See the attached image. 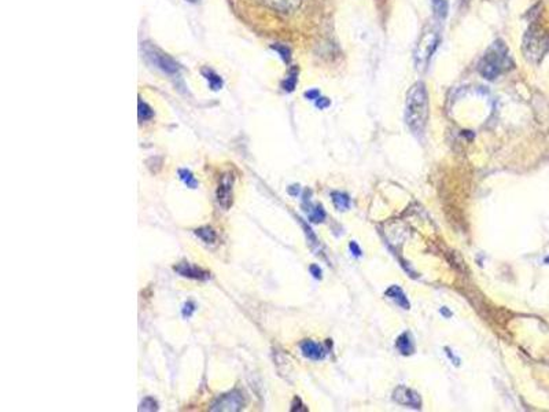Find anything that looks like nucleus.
<instances>
[{"label": "nucleus", "mask_w": 549, "mask_h": 412, "mask_svg": "<svg viewBox=\"0 0 549 412\" xmlns=\"http://www.w3.org/2000/svg\"><path fill=\"white\" fill-rule=\"evenodd\" d=\"M429 118V95L422 81L410 87L405 104V121L412 134L422 135Z\"/></svg>", "instance_id": "obj_1"}, {"label": "nucleus", "mask_w": 549, "mask_h": 412, "mask_svg": "<svg viewBox=\"0 0 549 412\" xmlns=\"http://www.w3.org/2000/svg\"><path fill=\"white\" fill-rule=\"evenodd\" d=\"M513 66L509 51L502 40H496L485 52L478 65V70L483 79L495 80Z\"/></svg>", "instance_id": "obj_2"}, {"label": "nucleus", "mask_w": 549, "mask_h": 412, "mask_svg": "<svg viewBox=\"0 0 549 412\" xmlns=\"http://www.w3.org/2000/svg\"><path fill=\"white\" fill-rule=\"evenodd\" d=\"M522 50L525 58L531 63H540L549 52V32L540 26H531L523 37Z\"/></svg>", "instance_id": "obj_3"}, {"label": "nucleus", "mask_w": 549, "mask_h": 412, "mask_svg": "<svg viewBox=\"0 0 549 412\" xmlns=\"http://www.w3.org/2000/svg\"><path fill=\"white\" fill-rule=\"evenodd\" d=\"M438 42H440V36L435 31L426 32L422 36V39L419 40L416 49H415V56H413L417 70L423 72L427 67L430 59H431V56H433L435 49L438 46Z\"/></svg>", "instance_id": "obj_4"}, {"label": "nucleus", "mask_w": 549, "mask_h": 412, "mask_svg": "<svg viewBox=\"0 0 549 412\" xmlns=\"http://www.w3.org/2000/svg\"><path fill=\"white\" fill-rule=\"evenodd\" d=\"M143 52H145L146 59L150 62L151 65H154L159 70H162L163 73H166V74H177L179 73L180 67L176 63L175 59L170 58L169 55L163 54L161 50L155 49L150 44H146L143 47Z\"/></svg>", "instance_id": "obj_5"}, {"label": "nucleus", "mask_w": 549, "mask_h": 412, "mask_svg": "<svg viewBox=\"0 0 549 412\" xmlns=\"http://www.w3.org/2000/svg\"><path fill=\"white\" fill-rule=\"evenodd\" d=\"M245 406V397L239 390H232L230 393L220 396L211 404V411H239Z\"/></svg>", "instance_id": "obj_6"}, {"label": "nucleus", "mask_w": 549, "mask_h": 412, "mask_svg": "<svg viewBox=\"0 0 549 412\" xmlns=\"http://www.w3.org/2000/svg\"><path fill=\"white\" fill-rule=\"evenodd\" d=\"M234 180L235 177L232 173H224L220 180H218V187L216 197H217L218 205L223 209H230L232 205V188H234Z\"/></svg>", "instance_id": "obj_7"}, {"label": "nucleus", "mask_w": 549, "mask_h": 412, "mask_svg": "<svg viewBox=\"0 0 549 412\" xmlns=\"http://www.w3.org/2000/svg\"><path fill=\"white\" fill-rule=\"evenodd\" d=\"M393 400L401 404V406L410 407V408H415V410L422 408V399H420V396L413 389L406 388V386H399V388L394 389V392H393Z\"/></svg>", "instance_id": "obj_8"}, {"label": "nucleus", "mask_w": 549, "mask_h": 412, "mask_svg": "<svg viewBox=\"0 0 549 412\" xmlns=\"http://www.w3.org/2000/svg\"><path fill=\"white\" fill-rule=\"evenodd\" d=\"M173 271L183 278L194 279V280H207L210 279V272L198 265H193L190 262H179L173 267Z\"/></svg>", "instance_id": "obj_9"}, {"label": "nucleus", "mask_w": 549, "mask_h": 412, "mask_svg": "<svg viewBox=\"0 0 549 412\" xmlns=\"http://www.w3.org/2000/svg\"><path fill=\"white\" fill-rule=\"evenodd\" d=\"M302 355L310 360H323L326 358L327 351L323 346L312 340H305L301 342Z\"/></svg>", "instance_id": "obj_10"}, {"label": "nucleus", "mask_w": 549, "mask_h": 412, "mask_svg": "<svg viewBox=\"0 0 549 412\" xmlns=\"http://www.w3.org/2000/svg\"><path fill=\"white\" fill-rule=\"evenodd\" d=\"M262 1L272 8L282 12L293 11L301 3V0H262Z\"/></svg>", "instance_id": "obj_11"}, {"label": "nucleus", "mask_w": 549, "mask_h": 412, "mask_svg": "<svg viewBox=\"0 0 549 412\" xmlns=\"http://www.w3.org/2000/svg\"><path fill=\"white\" fill-rule=\"evenodd\" d=\"M386 296L389 298H392L396 304H399L401 308L409 309V301H408V298L404 294L402 289L399 287V286H390L386 290Z\"/></svg>", "instance_id": "obj_12"}, {"label": "nucleus", "mask_w": 549, "mask_h": 412, "mask_svg": "<svg viewBox=\"0 0 549 412\" xmlns=\"http://www.w3.org/2000/svg\"><path fill=\"white\" fill-rule=\"evenodd\" d=\"M396 346L401 352V355H404V356H409V355H412L415 352V345H413V341H412V337H410L409 333L401 334L399 338H397Z\"/></svg>", "instance_id": "obj_13"}, {"label": "nucleus", "mask_w": 549, "mask_h": 412, "mask_svg": "<svg viewBox=\"0 0 549 412\" xmlns=\"http://www.w3.org/2000/svg\"><path fill=\"white\" fill-rule=\"evenodd\" d=\"M331 198H332V204H334V206L338 209V210H348L350 207V198L349 195L346 194V193H341V191H334V193H331Z\"/></svg>", "instance_id": "obj_14"}, {"label": "nucleus", "mask_w": 549, "mask_h": 412, "mask_svg": "<svg viewBox=\"0 0 549 412\" xmlns=\"http://www.w3.org/2000/svg\"><path fill=\"white\" fill-rule=\"evenodd\" d=\"M202 74L209 81V87H210L213 91H217V90H220L223 87V80H221V77L216 72H213L211 69H203Z\"/></svg>", "instance_id": "obj_15"}, {"label": "nucleus", "mask_w": 549, "mask_h": 412, "mask_svg": "<svg viewBox=\"0 0 549 412\" xmlns=\"http://www.w3.org/2000/svg\"><path fill=\"white\" fill-rule=\"evenodd\" d=\"M195 235L200 238V241H203L205 243H214L216 242V239H217V234H216V231L213 230V228H210V227H202V228H198V230H195Z\"/></svg>", "instance_id": "obj_16"}, {"label": "nucleus", "mask_w": 549, "mask_h": 412, "mask_svg": "<svg viewBox=\"0 0 549 412\" xmlns=\"http://www.w3.org/2000/svg\"><path fill=\"white\" fill-rule=\"evenodd\" d=\"M306 210H308L309 220H310L312 223H321V221L326 218V212H324V209H323V206L321 205L310 206V207L306 209Z\"/></svg>", "instance_id": "obj_17"}, {"label": "nucleus", "mask_w": 549, "mask_h": 412, "mask_svg": "<svg viewBox=\"0 0 549 412\" xmlns=\"http://www.w3.org/2000/svg\"><path fill=\"white\" fill-rule=\"evenodd\" d=\"M431 4H433L435 17H438V18L447 17L448 10H449V4H448L447 0H431Z\"/></svg>", "instance_id": "obj_18"}, {"label": "nucleus", "mask_w": 549, "mask_h": 412, "mask_svg": "<svg viewBox=\"0 0 549 412\" xmlns=\"http://www.w3.org/2000/svg\"><path fill=\"white\" fill-rule=\"evenodd\" d=\"M138 114H139L140 121H147L151 120L154 117V110L151 109L147 103L139 101V110H138Z\"/></svg>", "instance_id": "obj_19"}, {"label": "nucleus", "mask_w": 549, "mask_h": 412, "mask_svg": "<svg viewBox=\"0 0 549 412\" xmlns=\"http://www.w3.org/2000/svg\"><path fill=\"white\" fill-rule=\"evenodd\" d=\"M179 176L180 179L184 182V184H187V187L190 188H197L198 187V182L197 179L194 177V175L188 169H180L179 170Z\"/></svg>", "instance_id": "obj_20"}, {"label": "nucleus", "mask_w": 549, "mask_h": 412, "mask_svg": "<svg viewBox=\"0 0 549 412\" xmlns=\"http://www.w3.org/2000/svg\"><path fill=\"white\" fill-rule=\"evenodd\" d=\"M297 74H298V73H297V69H293V70L290 72L289 77L284 80L283 84H282L284 91H287V92L294 91V88H296V85H297Z\"/></svg>", "instance_id": "obj_21"}, {"label": "nucleus", "mask_w": 549, "mask_h": 412, "mask_svg": "<svg viewBox=\"0 0 549 412\" xmlns=\"http://www.w3.org/2000/svg\"><path fill=\"white\" fill-rule=\"evenodd\" d=\"M139 410L140 411H154V410H158L157 401L154 400L152 397H146L145 400L142 401Z\"/></svg>", "instance_id": "obj_22"}, {"label": "nucleus", "mask_w": 549, "mask_h": 412, "mask_svg": "<svg viewBox=\"0 0 549 412\" xmlns=\"http://www.w3.org/2000/svg\"><path fill=\"white\" fill-rule=\"evenodd\" d=\"M272 49L275 50V51H278L279 54H280V56L283 58V61L290 62V58H291V55H290V54H291V52H290L289 47L278 44V46H272Z\"/></svg>", "instance_id": "obj_23"}, {"label": "nucleus", "mask_w": 549, "mask_h": 412, "mask_svg": "<svg viewBox=\"0 0 549 412\" xmlns=\"http://www.w3.org/2000/svg\"><path fill=\"white\" fill-rule=\"evenodd\" d=\"M194 310H195V305H194V303H191V301H188V303L184 305V309H183V315L187 316V317H190V316L193 315Z\"/></svg>", "instance_id": "obj_24"}, {"label": "nucleus", "mask_w": 549, "mask_h": 412, "mask_svg": "<svg viewBox=\"0 0 549 412\" xmlns=\"http://www.w3.org/2000/svg\"><path fill=\"white\" fill-rule=\"evenodd\" d=\"M316 106H317L319 109H326V107L330 106V101H328L327 98L319 97L317 99H316Z\"/></svg>", "instance_id": "obj_25"}, {"label": "nucleus", "mask_w": 549, "mask_h": 412, "mask_svg": "<svg viewBox=\"0 0 549 412\" xmlns=\"http://www.w3.org/2000/svg\"><path fill=\"white\" fill-rule=\"evenodd\" d=\"M309 271H310V273L313 275L314 278L316 279H320L321 278V269L319 268V265H316V264H313V265H310V268H309Z\"/></svg>", "instance_id": "obj_26"}, {"label": "nucleus", "mask_w": 549, "mask_h": 412, "mask_svg": "<svg viewBox=\"0 0 549 412\" xmlns=\"http://www.w3.org/2000/svg\"><path fill=\"white\" fill-rule=\"evenodd\" d=\"M302 403L301 400L298 399V397H296V400H294V403H293V407H291V411H306L305 408H301Z\"/></svg>", "instance_id": "obj_27"}, {"label": "nucleus", "mask_w": 549, "mask_h": 412, "mask_svg": "<svg viewBox=\"0 0 549 412\" xmlns=\"http://www.w3.org/2000/svg\"><path fill=\"white\" fill-rule=\"evenodd\" d=\"M305 97L308 99H312V101H316L320 97V92L319 90H310V91L305 92Z\"/></svg>", "instance_id": "obj_28"}, {"label": "nucleus", "mask_w": 549, "mask_h": 412, "mask_svg": "<svg viewBox=\"0 0 549 412\" xmlns=\"http://www.w3.org/2000/svg\"><path fill=\"white\" fill-rule=\"evenodd\" d=\"M349 248H350V250L353 252V255L361 256V250H360V248H358V245H357V243L354 242V241H351V242H350Z\"/></svg>", "instance_id": "obj_29"}, {"label": "nucleus", "mask_w": 549, "mask_h": 412, "mask_svg": "<svg viewBox=\"0 0 549 412\" xmlns=\"http://www.w3.org/2000/svg\"><path fill=\"white\" fill-rule=\"evenodd\" d=\"M289 193L291 195L297 197V195L299 194V187L298 186H291V187H289Z\"/></svg>", "instance_id": "obj_30"}, {"label": "nucleus", "mask_w": 549, "mask_h": 412, "mask_svg": "<svg viewBox=\"0 0 549 412\" xmlns=\"http://www.w3.org/2000/svg\"><path fill=\"white\" fill-rule=\"evenodd\" d=\"M441 313H444V315L447 316V317H450V312L448 310L447 308H442L441 309Z\"/></svg>", "instance_id": "obj_31"}, {"label": "nucleus", "mask_w": 549, "mask_h": 412, "mask_svg": "<svg viewBox=\"0 0 549 412\" xmlns=\"http://www.w3.org/2000/svg\"><path fill=\"white\" fill-rule=\"evenodd\" d=\"M187 1H190V3H197V1H200V0H187Z\"/></svg>", "instance_id": "obj_32"}, {"label": "nucleus", "mask_w": 549, "mask_h": 412, "mask_svg": "<svg viewBox=\"0 0 549 412\" xmlns=\"http://www.w3.org/2000/svg\"><path fill=\"white\" fill-rule=\"evenodd\" d=\"M545 262H549V257H548V258H547V260H545Z\"/></svg>", "instance_id": "obj_33"}]
</instances>
